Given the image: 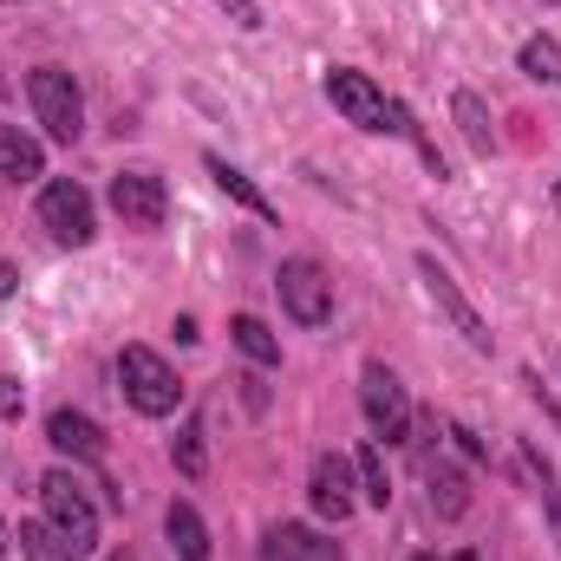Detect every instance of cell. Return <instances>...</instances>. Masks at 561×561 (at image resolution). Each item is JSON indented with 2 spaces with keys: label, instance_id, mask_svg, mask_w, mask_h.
Here are the masks:
<instances>
[{
  "label": "cell",
  "instance_id": "6da1fadb",
  "mask_svg": "<svg viewBox=\"0 0 561 561\" xmlns=\"http://www.w3.org/2000/svg\"><path fill=\"white\" fill-rule=\"evenodd\" d=\"M327 99H333V112L346 118V125H359V131H392V138H412L419 131V118L399 105V99H386L366 72H353V66H333L327 72Z\"/></svg>",
  "mask_w": 561,
  "mask_h": 561
},
{
  "label": "cell",
  "instance_id": "7a4b0ae2",
  "mask_svg": "<svg viewBox=\"0 0 561 561\" xmlns=\"http://www.w3.org/2000/svg\"><path fill=\"white\" fill-rule=\"evenodd\" d=\"M26 105H33L39 131L53 144L85 138V99H79V79H72L66 66H33V72H26Z\"/></svg>",
  "mask_w": 561,
  "mask_h": 561
},
{
  "label": "cell",
  "instance_id": "3957f363",
  "mask_svg": "<svg viewBox=\"0 0 561 561\" xmlns=\"http://www.w3.org/2000/svg\"><path fill=\"white\" fill-rule=\"evenodd\" d=\"M118 386H125L131 412H144V419H170V412H183V379H176L170 359L150 353V346H125V353H118Z\"/></svg>",
  "mask_w": 561,
  "mask_h": 561
},
{
  "label": "cell",
  "instance_id": "277c9868",
  "mask_svg": "<svg viewBox=\"0 0 561 561\" xmlns=\"http://www.w3.org/2000/svg\"><path fill=\"white\" fill-rule=\"evenodd\" d=\"M39 503H46V523L72 542V556H92L99 549V503L79 490L72 470H46L39 477Z\"/></svg>",
  "mask_w": 561,
  "mask_h": 561
},
{
  "label": "cell",
  "instance_id": "5b68a950",
  "mask_svg": "<svg viewBox=\"0 0 561 561\" xmlns=\"http://www.w3.org/2000/svg\"><path fill=\"white\" fill-rule=\"evenodd\" d=\"M39 229H46L59 249H85V242L99 236V209H92L85 183H72V176H53V183L39 190Z\"/></svg>",
  "mask_w": 561,
  "mask_h": 561
},
{
  "label": "cell",
  "instance_id": "8992f818",
  "mask_svg": "<svg viewBox=\"0 0 561 561\" xmlns=\"http://www.w3.org/2000/svg\"><path fill=\"white\" fill-rule=\"evenodd\" d=\"M359 405H366V424H373V437L379 444H412V399H405V386H399V373L392 366H366L359 373Z\"/></svg>",
  "mask_w": 561,
  "mask_h": 561
},
{
  "label": "cell",
  "instance_id": "52a82bcc",
  "mask_svg": "<svg viewBox=\"0 0 561 561\" xmlns=\"http://www.w3.org/2000/svg\"><path fill=\"white\" fill-rule=\"evenodd\" d=\"M419 275H424V294L437 300V313H444V320L463 333V346H470V353H496V333H490V320L470 307V294L457 287V275H450L437 255H419Z\"/></svg>",
  "mask_w": 561,
  "mask_h": 561
},
{
  "label": "cell",
  "instance_id": "ba28073f",
  "mask_svg": "<svg viewBox=\"0 0 561 561\" xmlns=\"http://www.w3.org/2000/svg\"><path fill=\"white\" fill-rule=\"evenodd\" d=\"M280 307H287V320L294 327H327L333 320V280L320 262H307V255H294V262H280Z\"/></svg>",
  "mask_w": 561,
  "mask_h": 561
},
{
  "label": "cell",
  "instance_id": "9c48e42d",
  "mask_svg": "<svg viewBox=\"0 0 561 561\" xmlns=\"http://www.w3.org/2000/svg\"><path fill=\"white\" fill-rule=\"evenodd\" d=\"M112 209L125 216V229H163L170 190H163L157 170H118V176H112Z\"/></svg>",
  "mask_w": 561,
  "mask_h": 561
},
{
  "label": "cell",
  "instance_id": "30bf717a",
  "mask_svg": "<svg viewBox=\"0 0 561 561\" xmlns=\"http://www.w3.org/2000/svg\"><path fill=\"white\" fill-rule=\"evenodd\" d=\"M307 496H313V510L327 516V523H346L353 510H359V470L346 463V457H313V477H307Z\"/></svg>",
  "mask_w": 561,
  "mask_h": 561
},
{
  "label": "cell",
  "instance_id": "8fae6325",
  "mask_svg": "<svg viewBox=\"0 0 561 561\" xmlns=\"http://www.w3.org/2000/svg\"><path fill=\"white\" fill-rule=\"evenodd\" d=\"M262 561H346V556H340V542L320 536L313 523H268Z\"/></svg>",
  "mask_w": 561,
  "mask_h": 561
},
{
  "label": "cell",
  "instance_id": "7c38bea8",
  "mask_svg": "<svg viewBox=\"0 0 561 561\" xmlns=\"http://www.w3.org/2000/svg\"><path fill=\"white\" fill-rule=\"evenodd\" d=\"M46 444H53L59 457H72V463H99V457H105V431L85 419V412H72V405H59V412L46 419Z\"/></svg>",
  "mask_w": 561,
  "mask_h": 561
},
{
  "label": "cell",
  "instance_id": "4fadbf2b",
  "mask_svg": "<svg viewBox=\"0 0 561 561\" xmlns=\"http://www.w3.org/2000/svg\"><path fill=\"white\" fill-rule=\"evenodd\" d=\"M424 490H431V516L437 523H457L463 510H470V477L450 463V457H424Z\"/></svg>",
  "mask_w": 561,
  "mask_h": 561
},
{
  "label": "cell",
  "instance_id": "5bb4252c",
  "mask_svg": "<svg viewBox=\"0 0 561 561\" xmlns=\"http://www.w3.org/2000/svg\"><path fill=\"white\" fill-rule=\"evenodd\" d=\"M203 170H209V176H216V190H222V196H229V203H242V209H249V216H262V222H275V203H268V196H262V183H255V176H249V170H236V163H229V157H216V150H209V157H203Z\"/></svg>",
  "mask_w": 561,
  "mask_h": 561
},
{
  "label": "cell",
  "instance_id": "9a60e30c",
  "mask_svg": "<svg viewBox=\"0 0 561 561\" xmlns=\"http://www.w3.org/2000/svg\"><path fill=\"white\" fill-rule=\"evenodd\" d=\"M0 176H7V183L46 176V150H39V138H26L20 125H0Z\"/></svg>",
  "mask_w": 561,
  "mask_h": 561
},
{
  "label": "cell",
  "instance_id": "2e32d148",
  "mask_svg": "<svg viewBox=\"0 0 561 561\" xmlns=\"http://www.w3.org/2000/svg\"><path fill=\"white\" fill-rule=\"evenodd\" d=\"M163 536H170L176 561H209V529H203L196 503H170L163 510Z\"/></svg>",
  "mask_w": 561,
  "mask_h": 561
},
{
  "label": "cell",
  "instance_id": "e0dca14e",
  "mask_svg": "<svg viewBox=\"0 0 561 561\" xmlns=\"http://www.w3.org/2000/svg\"><path fill=\"white\" fill-rule=\"evenodd\" d=\"M450 118H457V131H463V144L477 150V157H496V125H490V105L477 99V92H457L450 99Z\"/></svg>",
  "mask_w": 561,
  "mask_h": 561
},
{
  "label": "cell",
  "instance_id": "ac0fdd59",
  "mask_svg": "<svg viewBox=\"0 0 561 561\" xmlns=\"http://www.w3.org/2000/svg\"><path fill=\"white\" fill-rule=\"evenodd\" d=\"M516 66H523V79L556 85V92H561V39H549V33H529V39H523V53H516Z\"/></svg>",
  "mask_w": 561,
  "mask_h": 561
},
{
  "label": "cell",
  "instance_id": "d6986e66",
  "mask_svg": "<svg viewBox=\"0 0 561 561\" xmlns=\"http://www.w3.org/2000/svg\"><path fill=\"white\" fill-rule=\"evenodd\" d=\"M229 340L255 359V366H280V340H275V327L268 320H255V313H236L229 320Z\"/></svg>",
  "mask_w": 561,
  "mask_h": 561
},
{
  "label": "cell",
  "instance_id": "ffe728a7",
  "mask_svg": "<svg viewBox=\"0 0 561 561\" xmlns=\"http://www.w3.org/2000/svg\"><path fill=\"white\" fill-rule=\"evenodd\" d=\"M353 470H359V503L386 510V503H392V477H386V450H379V437H373V444H359Z\"/></svg>",
  "mask_w": 561,
  "mask_h": 561
},
{
  "label": "cell",
  "instance_id": "44dd1931",
  "mask_svg": "<svg viewBox=\"0 0 561 561\" xmlns=\"http://www.w3.org/2000/svg\"><path fill=\"white\" fill-rule=\"evenodd\" d=\"M20 556L26 561H85V556H72V542L53 523H20Z\"/></svg>",
  "mask_w": 561,
  "mask_h": 561
},
{
  "label": "cell",
  "instance_id": "7402d4cb",
  "mask_svg": "<svg viewBox=\"0 0 561 561\" xmlns=\"http://www.w3.org/2000/svg\"><path fill=\"white\" fill-rule=\"evenodd\" d=\"M170 457H176V470L196 483V477L209 470V450H203V424H183V431L170 437Z\"/></svg>",
  "mask_w": 561,
  "mask_h": 561
},
{
  "label": "cell",
  "instance_id": "603a6c76",
  "mask_svg": "<svg viewBox=\"0 0 561 561\" xmlns=\"http://www.w3.org/2000/svg\"><path fill=\"white\" fill-rule=\"evenodd\" d=\"M444 437H450V444H457V450H463L470 463H490V444H483V437H477L470 424H444Z\"/></svg>",
  "mask_w": 561,
  "mask_h": 561
},
{
  "label": "cell",
  "instance_id": "cb8c5ba5",
  "mask_svg": "<svg viewBox=\"0 0 561 561\" xmlns=\"http://www.w3.org/2000/svg\"><path fill=\"white\" fill-rule=\"evenodd\" d=\"M216 7H222V13H229V20H236L242 33H255V26H268V13H262V0H216Z\"/></svg>",
  "mask_w": 561,
  "mask_h": 561
},
{
  "label": "cell",
  "instance_id": "d4e9b609",
  "mask_svg": "<svg viewBox=\"0 0 561 561\" xmlns=\"http://www.w3.org/2000/svg\"><path fill=\"white\" fill-rule=\"evenodd\" d=\"M523 386H529V399L542 405V419H556V424H561V405H556V392L542 386V373H536V366H523Z\"/></svg>",
  "mask_w": 561,
  "mask_h": 561
},
{
  "label": "cell",
  "instance_id": "484cf974",
  "mask_svg": "<svg viewBox=\"0 0 561 561\" xmlns=\"http://www.w3.org/2000/svg\"><path fill=\"white\" fill-rule=\"evenodd\" d=\"M26 412V386L20 379H0V419H20Z\"/></svg>",
  "mask_w": 561,
  "mask_h": 561
},
{
  "label": "cell",
  "instance_id": "4316f807",
  "mask_svg": "<svg viewBox=\"0 0 561 561\" xmlns=\"http://www.w3.org/2000/svg\"><path fill=\"white\" fill-rule=\"evenodd\" d=\"M236 386H242V399H249V412H268V392H262V379H255V373H242Z\"/></svg>",
  "mask_w": 561,
  "mask_h": 561
},
{
  "label": "cell",
  "instance_id": "83f0119b",
  "mask_svg": "<svg viewBox=\"0 0 561 561\" xmlns=\"http://www.w3.org/2000/svg\"><path fill=\"white\" fill-rule=\"evenodd\" d=\"M13 280H20V268H13V262H0V300L13 294Z\"/></svg>",
  "mask_w": 561,
  "mask_h": 561
},
{
  "label": "cell",
  "instance_id": "f1b7e54d",
  "mask_svg": "<svg viewBox=\"0 0 561 561\" xmlns=\"http://www.w3.org/2000/svg\"><path fill=\"white\" fill-rule=\"evenodd\" d=\"M105 561H138V556H131V549H112V556H105Z\"/></svg>",
  "mask_w": 561,
  "mask_h": 561
},
{
  "label": "cell",
  "instance_id": "f546056e",
  "mask_svg": "<svg viewBox=\"0 0 561 561\" xmlns=\"http://www.w3.org/2000/svg\"><path fill=\"white\" fill-rule=\"evenodd\" d=\"M450 561H477V549H457V556H450Z\"/></svg>",
  "mask_w": 561,
  "mask_h": 561
},
{
  "label": "cell",
  "instance_id": "4dcf8cb0",
  "mask_svg": "<svg viewBox=\"0 0 561 561\" xmlns=\"http://www.w3.org/2000/svg\"><path fill=\"white\" fill-rule=\"evenodd\" d=\"M7 542H13V536H7V523H0V556H7Z\"/></svg>",
  "mask_w": 561,
  "mask_h": 561
},
{
  "label": "cell",
  "instance_id": "1f68e13d",
  "mask_svg": "<svg viewBox=\"0 0 561 561\" xmlns=\"http://www.w3.org/2000/svg\"><path fill=\"white\" fill-rule=\"evenodd\" d=\"M556 216H561V183H556Z\"/></svg>",
  "mask_w": 561,
  "mask_h": 561
},
{
  "label": "cell",
  "instance_id": "d6a6232c",
  "mask_svg": "<svg viewBox=\"0 0 561 561\" xmlns=\"http://www.w3.org/2000/svg\"><path fill=\"white\" fill-rule=\"evenodd\" d=\"M412 561H437V556H412Z\"/></svg>",
  "mask_w": 561,
  "mask_h": 561
},
{
  "label": "cell",
  "instance_id": "836d02e7",
  "mask_svg": "<svg viewBox=\"0 0 561 561\" xmlns=\"http://www.w3.org/2000/svg\"><path fill=\"white\" fill-rule=\"evenodd\" d=\"M0 7H20V0H0Z\"/></svg>",
  "mask_w": 561,
  "mask_h": 561
},
{
  "label": "cell",
  "instance_id": "e575fe53",
  "mask_svg": "<svg viewBox=\"0 0 561 561\" xmlns=\"http://www.w3.org/2000/svg\"><path fill=\"white\" fill-rule=\"evenodd\" d=\"M549 7H561V0H549Z\"/></svg>",
  "mask_w": 561,
  "mask_h": 561
}]
</instances>
